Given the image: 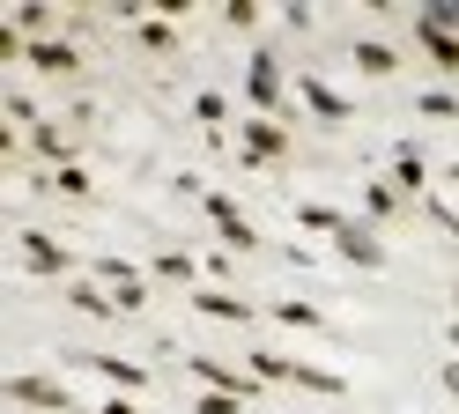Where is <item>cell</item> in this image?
Segmentation results:
<instances>
[{"label": "cell", "mask_w": 459, "mask_h": 414, "mask_svg": "<svg viewBox=\"0 0 459 414\" xmlns=\"http://www.w3.org/2000/svg\"><path fill=\"white\" fill-rule=\"evenodd\" d=\"M104 414H141V407L134 400H104Z\"/></svg>", "instance_id": "obj_29"}, {"label": "cell", "mask_w": 459, "mask_h": 414, "mask_svg": "<svg viewBox=\"0 0 459 414\" xmlns=\"http://www.w3.org/2000/svg\"><path fill=\"white\" fill-rule=\"evenodd\" d=\"M429 118H459V97H452V89H422V97H415Z\"/></svg>", "instance_id": "obj_25"}, {"label": "cell", "mask_w": 459, "mask_h": 414, "mask_svg": "<svg viewBox=\"0 0 459 414\" xmlns=\"http://www.w3.org/2000/svg\"><path fill=\"white\" fill-rule=\"evenodd\" d=\"M297 222H304V229H326V237H333L341 222H349V215H341V207H311V200H304V207H297Z\"/></svg>", "instance_id": "obj_23"}, {"label": "cell", "mask_w": 459, "mask_h": 414, "mask_svg": "<svg viewBox=\"0 0 459 414\" xmlns=\"http://www.w3.org/2000/svg\"><path fill=\"white\" fill-rule=\"evenodd\" d=\"M200 207H208V222H215V237H222L230 252H260V229L238 215V200H230V193H200Z\"/></svg>", "instance_id": "obj_3"}, {"label": "cell", "mask_w": 459, "mask_h": 414, "mask_svg": "<svg viewBox=\"0 0 459 414\" xmlns=\"http://www.w3.org/2000/svg\"><path fill=\"white\" fill-rule=\"evenodd\" d=\"M356 67H363V74H393V45L363 38V45H356Z\"/></svg>", "instance_id": "obj_21"}, {"label": "cell", "mask_w": 459, "mask_h": 414, "mask_svg": "<svg viewBox=\"0 0 459 414\" xmlns=\"http://www.w3.org/2000/svg\"><path fill=\"white\" fill-rule=\"evenodd\" d=\"M82 370H97V377H111V384H149V370L126 363V355H82Z\"/></svg>", "instance_id": "obj_15"}, {"label": "cell", "mask_w": 459, "mask_h": 414, "mask_svg": "<svg viewBox=\"0 0 459 414\" xmlns=\"http://www.w3.org/2000/svg\"><path fill=\"white\" fill-rule=\"evenodd\" d=\"M245 104L260 111V118L281 111V59H274V52H252V67H245Z\"/></svg>", "instance_id": "obj_4"}, {"label": "cell", "mask_w": 459, "mask_h": 414, "mask_svg": "<svg viewBox=\"0 0 459 414\" xmlns=\"http://www.w3.org/2000/svg\"><path fill=\"white\" fill-rule=\"evenodd\" d=\"M245 400H230V392H200V414H238Z\"/></svg>", "instance_id": "obj_27"}, {"label": "cell", "mask_w": 459, "mask_h": 414, "mask_svg": "<svg viewBox=\"0 0 459 414\" xmlns=\"http://www.w3.org/2000/svg\"><path fill=\"white\" fill-rule=\"evenodd\" d=\"M193 111H200V126H208V141H215V126H222V89H200V97H193Z\"/></svg>", "instance_id": "obj_22"}, {"label": "cell", "mask_w": 459, "mask_h": 414, "mask_svg": "<svg viewBox=\"0 0 459 414\" xmlns=\"http://www.w3.org/2000/svg\"><path fill=\"white\" fill-rule=\"evenodd\" d=\"M445 392L459 400V355H452V363H445Z\"/></svg>", "instance_id": "obj_28"}, {"label": "cell", "mask_w": 459, "mask_h": 414, "mask_svg": "<svg viewBox=\"0 0 459 414\" xmlns=\"http://www.w3.org/2000/svg\"><path fill=\"white\" fill-rule=\"evenodd\" d=\"M452 348H459V325H452Z\"/></svg>", "instance_id": "obj_31"}, {"label": "cell", "mask_w": 459, "mask_h": 414, "mask_svg": "<svg viewBox=\"0 0 459 414\" xmlns=\"http://www.w3.org/2000/svg\"><path fill=\"white\" fill-rule=\"evenodd\" d=\"M297 89H304V104H311V111H319V118H326V126H341V118H349V111H356V104H349V97H341V89H333V82H319V74H311V82H297Z\"/></svg>", "instance_id": "obj_12"}, {"label": "cell", "mask_w": 459, "mask_h": 414, "mask_svg": "<svg viewBox=\"0 0 459 414\" xmlns=\"http://www.w3.org/2000/svg\"><path fill=\"white\" fill-rule=\"evenodd\" d=\"M193 311H200V318H230V325H252V304H245V296H230V289H193Z\"/></svg>", "instance_id": "obj_11"}, {"label": "cell", "mask_w": 459, "mask_h": 414, "mask_svg": "<svg viewBox=\"0 0 459 414\" xmlns=\"http://www.w3.org/2000/svg\"><path fill=\"white\" fill-rule=\"evenodd\" d=\"M459 8H452V0H445V8H422L415 15V38H422V52L429 59H437V67H459Z\"/></svg>", "instance_id": "obj_2"}, {"label": "cell", "mask_w": 459, "mask_h": 414, "mask_svg": "<svg viewBox=\"0 0 459 414\" xmlns=\"http://www.w3.org/2000/svg\"><path fill=\"white\" fill-rule=\"evenodd\" d=\"M15 252L30 259V274H67V266H74V252H67L52 229H22V237H15Z\"/></svg>", "instance_id": "obj_6"}, {"label": "cell", "mask_w": 459, "mask_h": 414, "mask_svg": "<svg viewBox=\"0 0 459 414\" xmlns=\"http://www.w3.org/2000/svg\"><path fill=\"white\" fill-rule=\"evenodd\" d=\"M8 400L15 407H38V414H74V392L52 377H8Z\"/></svg>", "instance_id": "obj_5"}, {"label": "cell", "mask_w": 459, "mask_h": 414, "mask_svg": "<svg viewBox=\"0 0 459 414\" xmlns=\"http://www.w3.org/2000/svg\"><path fill=\"white\" fill-rule=\"evenodd\" d=\"M67 296H74V311H90V318H111V311H119V304H111V289H90V281H74Z\"/></svg>", "instance_id": "obj_19"}, {"label": "cell", "mask_w": 459, "mask_h": 414, "mask_svg": "<svg viewBox=\"0 0 459 414\" xmlns=\"http://www.w3.org/2000/svg\"><path fill=\"white\" fill-rule=\"evenodd\" d=\"M8 118H15V126H30V134L45 126V118H38V104H30V97H22V89H8Z\"/></svg>", "instance_id": "obj_26"}, {"label": "cell", "mask_w": 459, "mask_h": 414, "mask_svg": "<svg viewBox=\"0 0 459 414\" xmlns=\"http://www.w3.org/2000/svg\"><path fill=\"white\" fill-rule=\"evenodd\" d=\"M422 185H429L422 148H393V193H422Z\"/></svg>", "instance_id": "obj_13"}, {"label": "cell", "mask_w": 459, "mask_h": 414, "mask_svg": "<svg viewBox=\"0 0 459 414\" xmlns=\"http://www.w3.org/2000/svg\"><path fill=\"white\" fill-rule=\"evenodd\" d=\"M281 148H290L281 118H245V134H238V156H245V163H274Z\"/></svg>", "instance_id": "obj_7"}, {"label": "cell", "mask_w": 459, "mask_h": 414, "mask_svg": "<svg viewBox=\"0 0 459 414\" xmlns=\"http://www.w3.org/2000/svg\"><path fill=\"white\" fill-rule=\"evenodd\" d=\"M97 281L111 289V304H119V311H141V304H149V289H141V274H134L126 259H97Z\"/></svg>", "instance_id": "obj_9"}, {"label": "cell", "mask_w": 459, "mask_h": 414, "mask_svg": "<svg viewBox=\"0 0 459 414\" xmlns=\"http://www.w3.org/2000/svg\"><path fill=\"white\" fill-rule=\"evenodd\" d=\"M333 245H341V259H349V266H385V245H378V229H370V222H341L333 229Z\"/></svg>", "instance_id": "obj_8"}, {"label": "cell", "mask_w": 459, "mask_h": 414, "mask_svg": "<svg viewBox=\"0 0 459 414\" xmlns=\"http://www.w3.org/2000/svg\"><path fill=\"white\" fill-rule=\"evenodd\" d=\"M149 274H156V281H178V289H193L200 259H186V252H163V259H149Z\"/></svg>", "instance_id": "obj_17"}, {"label": "cell", "mask_w": 459, "mask_h": 414, "mask_svg": "<svg viewBox=\"0 0 459 414\" xmlns=\"http://www.w3.org/2000/svg\"><path fill=\"white\" fill-rule=\"evenodd\" d=\"M193 377H200V384H215V392H230V400H252V392H260V384H252L245 370L215 363V355H193Z\"/></svg>", "instance_id": "obj_10"}, {"label": "cell", "mask_w": 459, "mask_h": 414, "mask_svg": "<svg viewBox=\"0 0 459 414\" xmlns=\"http://www.w3.org/2000/svg\"><path fill=\"white\" fill-rule=\"evenodd\" d=\"M30 67H45V74H74V45H67V38H30Z\"/></svg>", "instance_id": "obj_14"}, {"label": "cell", "mask_w": 459, "mask_h": 414, "mask_svg": "<svg viewBox=\"0 0 459 414\" xmlns=\"http://www.w3.org/2000/svg\"><path fill=\"white\" fill-rule=\"evenodd\" d=\"M274 318H281V325H304V333H319V325H326L311 304H297V296H290V304H274Z\"/></svg>", "instance_id": "obj_24"}, {"label": "cell", "mask_w": 459, "mask_h": 414, "mask_svg": "<svg viewBox=\"0 0 459 414\" xmlns=\"http://www.w3.org/2000/svg\"><path fill=\"white\" fill-rule=\"evenodd\" d=\"M141 45H149V52H170V45H178V30H170V15H141Z\"/></svg>", "instance_id": "obj_20"}, {"label": "cell", "mask_w": 459, "mask_h": 414, "mask_svg": "<svg viewBox=\"0 0 459 414\" xmlns=\"http://www.w3.org/2000/svg\"><path fill=\"white\" fill-rule=\"evenodd\" d=\"M385 215H400V193H393V177H370L363 185V222H385Z\"/></svg>", "instance_id": "obj_16"}, {"label": "cell", "mask_w": 459, "mask_h": 414, "mask_svg": "<svg viewBox=\"0 0 459 414\" xmlns=\"http://www.w3.org/2000/svg\"><path fill=\"white\" fill-rule=\"evenodd\" d=\"M30 148H38L45 163H60V170H67V156H74V148H67V134H60V126H38V134H30Z\"/></svg>", "instance_id": "obj_18"}, {"label": "cell", "mask_w": 459, "mask_h": 414, "mask_svg": "<svg viewBox=\"0 0 459 414\" xmlns=\"http://www.w3.org/2000/svg\"><path fill=\"white\" fill-rule=\"evenodd\" d=\"M252 377L304 384V392H326V400H341V392H349V384H341L333 370H311V363H297V355H274V348H252Z\"/></svg>", "instance_id": "obj_1"}, {"label": "cell", "mask_w": 459, "mask_h": 414, "mask_svg": "<svg viewBox=\"0 0 459 414\" xmlns=\"http://www.w3.org/2000/svg\"><path fill=\"white\" fill-rule=\"evenodd\" d=\"M452 185H459V163H452Z\"/></svg>", "instance_id": "obj_30"}]
</instances>
